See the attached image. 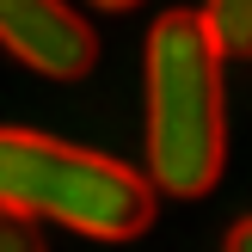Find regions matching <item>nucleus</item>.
I'll list each match as a JSON object with an SVG mask.
<instances>
[{"instance_id":"423d86ee","label":"nucleus","mask_w":252,"mask_h":252,"mask_svg":"<svg viewBox=\"0 0 252 252\" xmlns=\"http://www.w3.org/2000/svg\"><path fill=\"white\" fill-rule=\"evenodd\" d=\"M221 252H252V216L228 228V240H221Z\"/></svg>"},{"instance_id":"7ed1b4c3","label":"nucleus","mask_w":252,"mask_h":252,"mask_svg":"<svg viewBox=\"0 0 252 252\" xmlns=\"http://www.w3.org/2000/svg\"><path fill=\"white\" fill-rule=\"evenodd\" d=\"M0 49L43 80H86L98 62V31L68 0H0Z\"/></svg>"},{"instance_id":"f257e3e1","label":"nucleus","mask_w":252,"mask_h":252,"mask_svg":"<svg viewBox=\"0 0 252 252\" xmlns=\"http://www.w3.org/2000/svg\"><path fill=\"white\" fill-rule=\"evenodd\" d=\"M203 12L172 6L148 31V185L209 197L228 166V80Z\"/></svg>"},{"instance_id":"20e7f679","label":"nucleus","mask_w":252,"mask_h":252,"mask_svg":"<svg viewBox=\"0 0 252 252\" xmlns=\"http://www.w3.org/2000/svg\"><path fill=\"white\" fill-rule=\"evenodd\" d=\"M203 25H209L221 56H246L252 62V0H209Z\"/></svg>"},{"instance_id":"0eeeda50","label":"nucleus","mask_w":252,"mask_h":252,"mask_svg":"<svg viewBox=\"0 0 252 252\" xmlns=\"http://www.w3.org/2000/svg\"><path fill=\"white\" fill-rule=\"evenodd\" d=\"M98 12H129V6H142V0H93Z\"/></svg>"},{"instance_id":"39448f33","label":"nucleus","mask_w":252,"mask_h":252,"mask_svg":"<svg viewBox=\"0 0 252 252\" xmlns=\"http://www.w3.org/2000/svg\"><path fill=\"white\" fill-rule=\"evenodd\" d=\"M0 252H49L37 221H19V216H0Z\"/></svg>"},{"instance_id":"f03ea898","label":"nucleus","mask_w":252,"mask_h":252,"mask_svg":"<svg viewBox=\"0 0 252 252\" xmlns=\"http://www.w3.org/2000/svg\"><path fill=\"white\" fill-rule=\"evenodd\" d=\"M154 203L160 191L148 185V172L93 148L0 123V216L56 221L86 240H135L154 228Z\"/></svg>"}]
</instances>
